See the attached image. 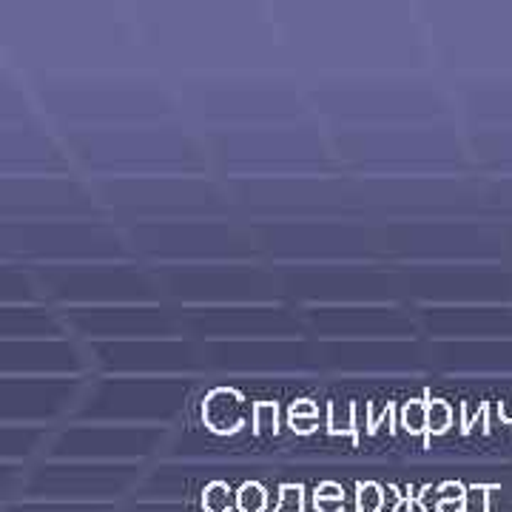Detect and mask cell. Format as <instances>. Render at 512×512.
I'll use <instances>...</instances> for the list:
<instances>
[{
    "label": "cell",
    "mask_w": 512,
    "mask_h": 512,
    "mask_svg": "<svg viewBox=\"0 0 512 512\" xmlns=\"http://www.w3.org/2000/svg\"><path fill=\"white\" fill-rule=\"evenodd\" d=\"M202 507L208 512H228L231 510V490L222 481H214L202 495Z\"/></svg>",
    "instance_id": "1"
},
{
    "label": "cell",
    "mask_w": 512,
    "mask_h": 512,
    "mask_svg": "<svg viewBox=\"0 0 512 512\" xmlns=\"http://www.w3.org/2000/svg\"><path fill=\"white\" fill-rule=\"evenodd\" d=\"M316 510L319 512H342L345 507V498H342V487L339 484H322L316 490Z\"/></svg>",
    "instance_id": "2"
},
{
    "label": "cell",
    "mask_w": 512,
    "mask_h": 512,
    "mask_svg": "<svg viewBox=\"0 0 512 512\" xmlns=\"http://www.w3.org/2000/svg\"><path fill=\"white\" fill-rule=\"evenodd\" d=\"M404 419H407V427H410V430H421V427H424V410H421L419 404H410L407 413H404Z\"/></svg>",
    "instance_id": "7"
},
{
    "label": "cell",
    "mask_w": 512,
    "mask_h": 512,
    "mask_svg": "<svg viewBox=\"0 0 512 512\" xmlns=\"http://www.w3.org/2000/svg\"><path fill=\"white\" fill-rule=\"evenodd\" d=\"M444 419H447V410L441 407V404H433L430 407V413H427V424H430V430H444Z\"/></svg>",
    "instance_id": "6"
},
{
    "label": "cell",
    "mask_w": 512,
    "mask_h": 512,
    "mask_svg": "<svg viewBox=\"0 0 512 512\" xmlns=\"http://www.w3.org/2000/svg\"><path fill=\"white\" fill-rule=\"evenodd\" d=\"M276 512H302V490L299 487H285L282 490V504Z\"/></svg>",
    "instance_id": "5"
},
{
    "label": "cell",
    "mask_w": 512,
    "mask_h": 512,
    "mask_svg": "<svg viewBox=\"0 0 512 512\" xmlns=\"http://www.w3.org/2000/svg\"><path fill=\"white\" fill-rule=\"evenodd\" d=\"M382 504L384 495L379 484H362L359 487V512H379Z\"/></svg>",
    "instance_id": "4"
},
{
    "label": "cell",
    "mask_w": 512,
    "mask_h": 512,
    "mask_svg": "<svg viewBox=\"0 0 512 512\" xmlns=\"http://www.w3.org/2000/svg\"><path fill=\"white\" fill-rule=\"evenodd\" d=\"M268 504V495L259 484H245L237 495V507L242 512H262Z\"/></svg>",
    "instance_id": "3"
}]
</instances>
